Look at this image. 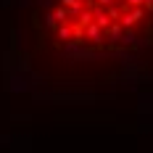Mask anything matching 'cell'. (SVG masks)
<instances>
[{"mask_svg":"<svg viewBox=\"0 0 153 153\" xmlns=\"http://www.w3.org/2000/svg\"><path fill=\"white\" fill-rule=\"evenodd\" d=\"M58 58L92 79L153 63V0H37Z\"/></svg>","mask_w":153,"mask_h":153,"instance_id":"obj_1","label":"cell"}]
</instances>
